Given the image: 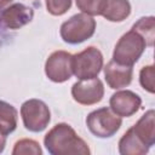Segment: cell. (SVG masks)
I'll list each match as a JSON object with an SVG mask.
<instances>
[{"label":"cell","instance_id":"6da1fadb","mask_svg":"<svg viewBox=\"0 0 155 155\" xmlns=\"http://www.w3.org/2000/svg\"><path fill=\"white\" fill-rule=\"evenodd\" d=\"M47 151L52 155H88L90 149L86 142L80 138L68 124H58L44 139Z\"/></svg>","mask_w":155,"mask_h":155},{"label":"cell","instance_id":"7a4b0ae2","mask_svg":"<svg viewBox=\"0 0 155 155\" xmlns=\"http://www.w3.org/2000/svg\"><path fill=\"white\" fill-rule=\"evenodd\" d=\"M145 47V40L131 29L119 39L113 53V59L120 64L132 67L140 58Z\"/></svg>","mask_w":155,"mask_h":155},{"label":"cell","instance_id":"3957f363","mask_svg":"<svg viewBox=\"0 0 155 155\" xmlns=\"http://www.w3.org/2000/svg\"><path fill=\"white\" fill-rule=\"evenodd\" d=\"M96 30V21L87 13H78L64 22L61 27L63 41L75 45L90 39Z\"/></svg>","mask_w":155,"mask_h":155},{"label":"cell","instance_id":"277c9868","mask_svg":"<svg viewBox=\"0 0 155 155\" xmlns=\"http://www.w3.org/2000/svg\"><path fill=\"white\" fill-rule=\"evenodd\" d=\"M121 124V117L109 108L97 109L90 113L86 119L90 132L98 138H109L114 136L119 131Z\"/></svg>","mask_w":155,"mask_h":155},{"label":"cell","instance_id":"5b68a950","mask_svg":"<svg viewBox=\"0 0 155 155\" xmlns=\"http://www.w3.org/2000/svg\"><path fill=\"white\" fill-rule=\"evenodd\" d=\"M103 68V56L93 46L73 56V74L80 80L97 78Z\"/></svg>","mask_w":155,"mask_h":155},{"label":"cell","instance_id":"8992f818","mask_svg":"<svg viewBox=\"0 0 155 155\" xmlns=\"http://www.w3.org/2000/svg\"><path fill=\"white\" fill-rule=\"evenodd\" d=\"M21 115L24 127L31 132L44 131L51 119L48 107L40 99H29L22 104Z\"/></svg>","mask_w":155,"mask_h":155},{"label":"cell","instance_id":"52a82bcc","mask_svg":"<svg viewBox=\"0 0 155 155\" xmlns=\"http://www.w3.org/2000/svg\"><path fill=\"white\" fill-rule=\"evenodd\" d=\"M45 73L53 82H64L73 75V54L65 51L53 52L46 61Z\"/></svg>","mask_w":155,"mask_h":155},{"label":"cell","instance_id":"ba28073f","mask_svg":"<svg viewBox=\"0 0 155 155\" xmlns=\"http://www.w3.org/2000/svg\"><path fill=\"white\" fill-rule=\"evenodd\" d=\"M73 98L82 105H92L102 101L104 87L98 78L80 80L71 87Z\"/></svg>","mask_w":155,"mask_h":155},{"label":"cell","instance_id":"9c48e42d","mask_svg":"<svg viewBox=\"0 0 155 155\" xmlns=\"http://www.w3.org/2000/svg\"><path fill=\"white\" fill-rule=\"evenodd\" d=\"M110 109L120 117L132 116L138 111L142 104V99L132 91H119L110 97Z\"/></svg>","mask_w":155,"mask_h":155},{"label":"cell","instance_id":"30bf717a","mask_svg":"<svg viewBox=\"0 0 155 155\" xmlns=\"http://www.w3.org/2000/svg\"><path fill=\"white\" fill-rule=\"evenodd\" d=\"M34 16V11L31 7L24 4H13L6 7L1 12L2 23L10 29H19L21 27L28 24Z\"/></svg>","mask_w":155,"mask_h":155},{"label":"cell","instance_id":"8fae6325","mask_svg":"<svg viewBox=\"0 0 155 155\" xmlns=\"http://www.w3.org/2000/svg\"><path fill=\"white\" fill-rule=\"evenodd\" d=\"M132 67L124 65L111 59L104 68V76L110 88L119 90L126 87L132 81Z\"/></svg>","mask_w":155,"mask_h":155},{"label":"cell","instance_id":"7c38bea8","mask_svg":"<svg viewBox=\"0 0 155 155\" xmlns=\"http://www.w3.org/2000/svg\"><path fill=\"white\" fill-rule=\"evenodd\" d=\"M155 113L154 110H148L139 121L132 127L134 133L140 138V140L147 144L149 148L155 143V121H154Z\"/></svg>","mask_w":155,"mask_h":155},{"label":"cell","instance_id":"4fadbf2b","mask_svg":"<svg viewBox=\"0 0 155 155\" xmlns=\"http://www.w3.org/2000/svg\"><path fill=\"white\" fill-rule=\"evenodd\" d=\"M149 147L144 144L131 127L119 142V151L122 155H143L147 154Z\"/></svg>","mask_w":155,"mask_h":155},{"label":"cell","instance_id":"5bb4252c","mask_svg":"<svg viewBox=\"0 0 155 155\" xmlns=\"http://www.w3.org/2000/svg\"><path fill=\"white\" fill-rule=\"evenodd\" d=\"M130 13L131 5L128 0H108L102 16L110 22H122Z\"/></svg>","mask_w":155,"mask_h":155},{"label":"cell","instance_id":"9a60e30c","mask_svg":"<svg viewBox=\"0 0 155 155\" xmlns=\"http://www.w3.org/2000/svg\"><path fill=\"white\" fill-rule=\"evenodd\" d=\"M17 126V110L13 105L0 101V132L5 136L12 133Z\"/></svg>","mask_w":155,"mask_h":155},{"label":"cell","instance_id":"2e32d148","mask_svg":"<svg viewBox=\"0 0 155 155\" xmlns=\"http://www.w3.org/2000/svg\"><path fill=\"white\" fill-rule=\"evenodd\" d=\"M134 31H137L144 40L147 46H153L154 35H155V19L154 17H143L138 22H136L132 27Z\"/></svg>","mask_w":155,"mask_h":155},{"label":"cell","instance_id":"e0dca14e","mask_svg":"<svg viewBox=\"0 0 155 155\" xmlns=\"http://www.w3.org/2000/svg\"><path fill=\"white\" fill-rule=\"evenodd\" d=\"M108 0H76V6L84 13L90 16H99L103 13Z\"/></svg>","mask_w":155,"mask_h":155},{"label":"cell","instance_id":"ac0fdd59","mask_svg":"<svg viewBox=\"0 0 155 155\" xmlns=\"http://www.w3.org/2000/svg\"><path fill=\"white\" fill-rule=\"evenodd\" d=\"M13 155H41L42 150L38 142L33 139H21L15 144V148L12 150Z\"/></svg>","mask_w":155,"mask_h":155},{"label":"cell","instance_id":"d6986e66","mask_svg":"<svg viewBox=\"0 0 155 155\" xmlns=\"http://www.w3.org/2000/svg\"><path fill=\"white\" fill-rule=\"evenodd\" d=\"M139 81L144 90H147L150 93H154V91H155V70H154L153 65L144 67L140 70Z\"/></svg>","mask_w":155,"mask_h":155},{"label":"cell","instance_id":"ffe728a7","mask_svg":"<svg viewBox=\"0 0 155 155\" xmlns=\"http://www.w3.org/2000/svg\"><path fill=\"white\" fill-rule=\"evenodd\" d=\"M71 6V0H46L47 11L53 16L64 15Z\"/></svg>","mask_w":155,"mask_h":155},{"label":"cell","instance_id":"44dd1931","mask_svg":"<svg viewBox=\"0 0 155 155\" xmlns=\"http://www.w3.org/2000/svg\"><path fill=\"white\" fill-rule=\"evenodd\" d=\"M5 144H6V138H5V134H2L0 132V153L4 151L5 149Z\"/></svg>","mask_w":155,"mask_h":155},{"label":"cell","instance_id":"7402d4cb","mask_svg":"<svg viewBox=\"0 0 155 155\" xmlns=\"http://www.w3.org/2000/svg\"><path fill=\"white\" fill-rule=\"evenodd\" d=\"M12 0H0V8H2L4 6H6L7 4H10Z\"/></svg>","mask_w":155,"mask_h":155}]
</instances>
